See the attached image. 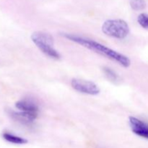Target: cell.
<instances>
[{
  "label": "cell",
  "mask_w": 148,
  "mask_h": 148,
  "mask_svg": "<svg viewBox=\"0 0 148 148\" xmlns=\"http://www.w3.org/2000/svg\"><path fill=\"white\" fill-rule=\"evenodd\" d=\"M15 106L17 109L20 110V111L27 113V114H30V115L33 116L36 118L38 115V106L32 100L23 99L17 101L15 103Z\"/></svg>",
  "instance_id": "8992f818"
},
{
  "label": "cell",
  "mask_w": 148,
  "mask_h": 148,
  "mask_svg": "<svg viewBox=\"0 0 148 148\" xmlns=\"http://www.w3.org/2000/svg\"><path fill=\"white\" fill-rule=\"evenodd\" d=\"M130 4L132 9L135 11L143 10L146 7L145 0H130Z\"/></svg>",
  "instance_id": "30bf717a"
},
{
  "label": "cell",
  "mask_w": 148,
  "mask_h": 148,
  "mask_svg": "<svg viewBox=\"0 0 148 148\" xmlns=\"http://www.w3.org/2000/svg\"><path fill=\"white\" fill-rule=\"evenodd\" d=\"M137 22L141 27L148 29V14L146 13H141L137 17Z\"/></svg>",
  "instance_id": "8fae6325"
},
{
  "label": "cell",
  "mask_w": 148,
  "mask_h": 148,
  "mask_svg": "<svg viewBox=\"0 0 148 148\" xmlns=\"http://www.w3.org/2000/svg\"><path fill=\"white\" fill-rule=\"evenodd\" d=\"M64 37L68 40L76 43L83 47L87 48L92 51L98 53L108 59H111L114 62H117L119 64L121 65L123 67L128 68L131 65V61L125 55L116 51L112 49L107 47L104 45L101 44L99 42H97L91 39L85 38L81 36H75V35L69 34V33H64Z\"/></svg>",
  "instance_id": "6da1fadb"
},
{
  "label": "cell",
  "mask_w": 148,
  "mask_h": 148,
  "mask_svg": "<svg viewBox=\"0 0 148 148\" xmlns=\"http://www.w3.org/2000/svg\"><path fill=\"white\" fill-rule=\"evenodd\" d=\"M32 41L44 54L54 59H59L60 53L54 49V40L51 35L42 31H36L30 36Z\"/></svg>",
  "instance_id": "7a4b0ae2"
},
{
  "label": "cell",
  "mask_w": 148,
  "mask_h": 148,
  "mask_svg": "<svg viewBox=\"0 0 148 148\" xmlns=\"http://www.w3.org/2000/svg\"><path fill=\"white\" fill-rule=\"evenodd\" d=\"M72 88L81 93L90 95H97L100 93V88L92 81L74 78L71 81Z\"/></svg>",
  "instance_id": "277c9868"
},
{
  "label": "cell",
  "mask_w": 148,
  "mask_h": 148,
  "mask_svg": "<svg viewBox=\"0 0 148 148\" xmlns=\"http://www.w3.org/2000/svg\"><path fill=\"white\" fill-rule=\"evenodd\" d=\"M3 138L6 140V141L9 142L10 143L16 145H24L27 143V140L26 139L23 138V137H18L14 134H10V133L5 132L3 134Z\"/></svg>",
  "instance_id": "ba28073f"
},
{
  "label": "cell",
  "mask_w": 148,
  "mask_h": 148,
  "mask_svg": "<svg viewBox=\"0 0 148 148\" xmlns=\"http://www.w3.org/2000/svg\"><path fill=\"white\" fill-rule=\"evenodd\" d=\"M103 73L105 74L106 77L111 82H114V83H117V82H119L120 81V77L112 69H111L109 67H103Z\"/></svg>",
  "instance_id": "9c48e42d"
},
{
  "label": "cell",
  "mask_w": 148,
  "mask_h": 148,
  "mask_svg": "<svg viewBox=\"0 0 148 148\" xmlns=\"http://www.w3.org/2000/svg\"><path fill=\"white\" fill-rule=\"evenodd\" d=\"M9 115L11 116L13 120L25 126L32 125L35 120L36 119V117L27 114V113L23 112V111H10Z\"/></svg>",
  "instance_id": "52a82bcc"
},
{
  "label": "cell",
  "mask_w": 148,
  "mask_h": 148,
  "mask_svg": "<svg viewBox=\"0 0 148 148\" xmlns=\"http://www.w3.org/2000/svg\"><path fill=\"white\" fill-rule=\"evenodd\" d=\"M130 128L132 131L139 137L148 140V124L134 116L129 118Z\"/></svg>",
  "instance_id": "5b68a950"
},
{
  "label": "cell",
  "mask_w": 148,
  "mask_h": 148,
  "mask_svg": "<svg viewBox=\"0 0 148 148\" xmlns=\"http://www.w3.org/2000/svg\"><path fill=\"white\" fill-rule=\"evenodd\" d=\"M102 31L109 37L124 39L130 34V29L128 23L121 19L107 20L102 25Z\"/></svg>",
  "instance_id": "3957f363"
}]
</instances>
